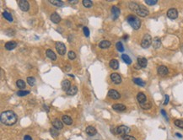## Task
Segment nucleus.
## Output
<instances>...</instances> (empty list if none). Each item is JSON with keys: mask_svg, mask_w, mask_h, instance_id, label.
Here are the masks:
<instances>
[{"mask_svg": "<svg viewBox=\"0 0 183 140\" xmlns=\"http://www.w3.org/2000/svg\"><path fill=\"white\" fill-rule=\"evenodd\" d=\"M50 133L52 134V136L53 137V138H57V136H58V130L57 129V128H55V127H52L50 128Z\"/></svg>", "mask_w": 183, "mask_h": 140, "instance_id": "473e14b6", "label": "nucleus"}, {"mask_svg": "<svg viewBox=\"0 0 183 140\" xmlns=\"http://www.w3.org/2000/svg\"><path fill=\"white\" fill-rule=\"evenodd\" d=\"M174 124L176 125V127H178L180 128H182L183 129V121L182 120H179V119H177L175 122H174Z\"/></svg>", "mask_w": 183, "mask_h": 140, "instance_id": "e433bc0d", "label": "nucleus"}, {"mask_svg": "<svg viewBox=\"0 0 183 140\" xmlns=\"http://www.w3.org/2000/svg\"><path fill=\"white\" fill-rule=\"evenodd\" d=\"M123 140H136L134 137L131 136V135H124V136H123Z\"/></svg>", "mask_w": 183, "mask_h": 140, "instance_id": "a19ab883", "label": "nucleus"}, {"mask_svg": "<svg viewBox=\"0 0 183 140\" xmlns=\"http://www.w3.org/2000/svg\"><path fill=\"white\" fill-rule=\"evenodd\" d=\"M157 0H146L145 3H146V4L148 5H155L157 4Z\"/></svg>", "mask_w": 183, "mask_h": 140, "instance_id": "79ce46f5", "label": "nucleus"}, {"mask_svg": "<svg viewBox=\"0 0 183 140\" xmlns=\"http://www.w3.org/2000/svg\"><path fill=\"white\" fill-rule=\"evenodd\" d=\"M121 58H123V60L127 64H128V65H129V64L132 63V60H131V58L129 57L128 55L123 54V55H121Z\"/></svg>", "mask_w": 183, "mask_h": 140, "instance_id": "2f4dec72", "label": "nucleus"}, {"mask_svg": "<svg viewBox=\"0 0 183 140\" xmlns=\"http://www.w3.org/2000/svg\"><path fill=\"white\" fill-rule=\"evenodd\" d=\"M130 128L128 127L125 126V125H121V126H119L115 129V134H119V135L124 136V135H127V133H130Z\"/></svg>", "mask_w": 183, "mask_h": 140, "instance_id": "7ed1b4c3", "label": "nucleus"}, {"mask_svg": "<svg viewBox=\"0 0 183 140\" xmlns=\"http://www.w3.org/2000/svg\"><path fill=\"white\" fill-rule=\"evenodd\" d=\"M167 16L171 19H175L178 17V11L176 8H170L167 11Z\"/></svg>", "mask_w": 183, "mask_h": 140, "instance_id": "1a4fd4ad", "label": "nucleus"}, {"mask_svg": "<svg viewBox=\"0 0 183 140\" xmlns=\"http://www.w3.org/2000/svg\"><path fill=\"white\" fill-rule=\"evenodd\" d=\"M139 6H140V5H138V4H136V3H131V4H129V7H130L131 9L135 11V12L138 9Z\"/></svg>", "mask_w": 183, "mask_h": 140, "instance_id": "f704fd0d", "label": "nucleus"}, {"mask_svg": "<svg viewBox=\"0 0 183 140\" xmlns=\"http://www.w3.org/2000/svg\"><path fill=\"white\" fill-rule=\"evenodd\" d=\"M160 46H161V41H160V39H159V37H155V38L153 40V46H154V48L158 49V48L160 47Z\"/></svg>", "mask_w": 183, "mask_h": 140, "instance_id": "b1692460", "label": "nucleus"}, {"mask_svg": "<svg viewBox=\"0 0 183 140\" xmlns=\"http://www.w3.org/2000/svg\"><path fill=\"white\" fill-rule=\"evenodd\" d=\"M83 5L85 8H91L93 5V3L91 0H83Z\"/></svg>", "mask_w": 183, "mask_h": 140, "instance_id": "72a5a7b5", "label": "nucleus"}, {"mask_svg": "<svg viewBox=\"0 0 183 140\" xmlns=\"http://www.w3.org/2000/svg\"><path fill=\"white\" fill-rule=\"evenodd\" d=\"M3 16H4L7 20H8L9 22L13 21V17H12V15H11V14L7 12V11H4V12H3Z\"/></svg>", "mask_w": 183, "mask_h": 140, "instance_id": "c756f323", "label": "nucleus"}, {"mask_svg": "<svg viewBox=\"0 0 183 140\" xmlns=\"http://www.w3.org/2000/svg\"><path fill=\"white\" fill-rule=\"evenodd\" d=\"M138 64L139 65L140 68H146L147 64H148V61L145 57H138Z\"/></svg>", "mask_w": 183, "mask_h": 140, "instance_id": "a211bd4d", "label": "nucleus"}, {"mask_svg": "<svg viewBox=\"0 0 183 140\" xmlns=\"http://www.w3.org/2000/svg\"><path fill=\"white\" fill-rule=\"evenodd\" d=\"M52 125H53V127L55 128H57V130H60V129H62V128L63 127V122H61L59 119H54L53 121H52Z\"/></svg>", "mask_w": 183, "mask_h": 140, "instance_id": "2eb2a0df", "label": "nucleus"}, {"mask_svg": "<svg viewBox=\"0 0 183 140\" xmlns=\"http://www.w3.org/2000/svg\"><path fill=\"white\" fill-rule=\"evenodd\" d=\"M169 100H170V97L168 95H165V101H164V105H167L169 103Z\"/></svg>", "mask_w": 183, "mask_h": 140, "instance_id": "c03bdc74", "label": "nucleus"}, {"mask_svg": "<svg viewBox=\"0 0 183 140\" xmlns=\"http://www.w3.org/2000/svg\"><path fill=\"white\" fill-rule=\"evenodd\" d=\"M161 114L164 116V117H165V118H166L167 120H168V118H167V114H166V112H165L164 110H161Z\"/></svg>", "mask_w": 183, "mask_h": 140, "instance_id": "a18cd8bd", "label": "nucleus"}, {"mask_svg": "<svg viewBox=\"0 0 183 140\" xmlns=\"http://www.w3.org/2000/svg\"><path fill=\"white\" fill-rule=\"evenodd\" d=\"M110 46H111V42H109V41H107V40L101 41V42H100V44H99V46H100V48H102V49L108 48Z\"/></svg>", "mask_w": 183, "mask_h": 140, "instance_id": "5701e85b", "label": "nucleus"}, {"mask_svg": "<svg viewBox=\"0 0 183 140\" xmlns=\"http://www.w3.org/2000/svg\"><path fill=\"white\" fill-rule=\"evenodd\" d=\"M140 106L141 108L144 110H149L151 107H152V104H151V102L149 101H145L144 103L140 104Z\"/></svg>", "mask_w": 183, "mask_h": 140, "instance_id": "bb28decb", "label": "nucleus"}, {"mask_svg": "<svg viewBox=\"0 0 183 140\" xmlns=\"http://www.w3.org/2000/svg\"><path fill=\"white\" fill-rule=\"evenodd\" d=\"M176 135L177 137H178V138H182V135H181V134H180V133H176Z\"/></svg>", "mask_w": 183, "mask_h": 140, "instance_id": "09e8293b", "label": "nucleus"}, {"mask_svg": "<svg viewBox=\"0 0 183 140\" xmlns=\"http://www.w3.org/2000/svg\"><path fill=\"white\" fill-rule=\"evenodd\" d=\"M62 120H63V122H64L66 125H71V124L73 123L72 118H71L69 116H67V115L63 116Z\"/></svg>", "mask_w": 183, "mask_h": 140, "instance_id": "393cba45", "label": "nucleus"}, {"mask_svg": "<svg viewBox=\"0 0 183 140\" xmlns=\"http://www.w3.org/2000/svg\"><path fill=\"white\" fill-rule=\"evenodd\" d=\"M68 2L70 3V4H77V3H78L77 0H69Z\"/></svg>", "mask_w": 183, "mask_h": 140, "instance_id": "de8ad7c7", "label": "nucleus"}, {"mask_svg": "<svg viewBox=\"0 0 183 140\" xmlns=\"http://www.w3.org/2000/svg\"><path fill=\"white\" fill-rule=\"evenodd\" d=\"M136 14L140 17H146L149 14V11L145 8L144 6H139L138 9L136 11Z\"/></svg>", "mask_w": 183, "mask_h": 140, "instance_id": "423d86ee", "label": "nucleus"}, {"mask_svg": "<svg viewBox=\"0 0 183 140\" xmlns=\"http://www.w3.org/2000/svg\"><path fill=\"white\" fill-rule=\"evenodd\" d=\"M111 79L115 84H120L121 83V77L119 74L117 73H113L111 74Z\"/></svg>", "mask_w": 183, "mask_h": 140, "instance_id": "6e6552de", "label": "nucleus"}, {"mask_svg": "<svg viewBox=\"0 0 183 140\" xmlns=\"http://www.w3.org/2000/svg\"><path fill=\"white\" fill-rule=\"evenodd\" d=\"M18 4L19 8L22 11H28L29 8H30V4H29L28 1H26V0H19Z\"/></svg>", "mask_w": 183, "mask_h": 140, "instance_id": "0eeeda50", "label": "nucleus"}, {"mask_svg": "<svg viewBox=\"0 0 183 140\" xmlns=\"http://www.w3.org/2000/svg\"><path fill=\"white\" fill-rule=\"evenodd\" d=\"M181 52H183V45L181 46Z\"/></svg>", "mask_w": 183, "mask_h": 140, "instance_id": "8fccbe9b", "label": "nucleus"}, {"mask_svg": "<svg viewBox=\"0 0 183 140\" xmlns=\"http://www.w3.org/2000/svg\"><path fill=\"white\" fill-rule=\"evenodd\" d=\"M108 96L111 99H113V100H118V99L121 98V95L115 89H111L109 90L108 92Z\"/></svg>", "mask_w": 183, "mask_h": 140, "instance_id": "9b49d317", "label": "nucleus"}, {"mask_svg": "<svg viewBox=\"0 0 183 140\" xmlns=\"http://www.w3.org/2000/svg\"><path fill=\"white\" fill-rule=\"evenodd\" d=\"M137 100L139 104H142V103H144V102L147 101V97L143 92H139L137 95Z\"/></svg>", "mask_w": 183, "mask_h": 140, "instance_id": "6ab92c4d", "label": "nucleus"}, {"mask_svg": "<svg viewBox=\"0 0 183 140\" xmlns=\"http://www.w3.org/2000/svg\"><path fill=\"white\" fill-rule=\"evenodd\" d=\"M0 120L3 124L7 125V126H12L18 121V116L13 111H5L2 112L0 116Z\"/></svg>", "mask_w": 183, "mask_h": 140, "instance_id": "f257e3e1", "label": "nucleus"}, {"mask_svg": "<svg viewBox=\"0 0 183 140\" xmlns=\"http://www.w3.org/2000/svg\"><path fill=\"white\" fill-rule=\"evenodd\" d=\"M127 22H128V24L132 26L133 29H134V30H138V29L140 28L141 20L139 19L137 16L131 14V15L127 16Z\"/></svg>", "mask_w": 183, "mask_h": 140, "instance_id": "f03ea898", "label": "nucleus"}, {"mask_svg": "<svg viewBox=\"0 0 183 140\" xmlns=\"http://www.w3.org/2000/svg\"><path fill=\"white\" fill-rule=\"evenodd\" d=\"M116 46H117V50L119 52H123L124 51V47H123V43H121V42H118L117 43V45H116Z\"/></svg>", "mask_w": 183, "mask_h": 140, "instance_id": "ea45409f", "label": "nucleus"}, {"mask_svg": "<svg viewBox=\"0 0 183 140\" xmlns=\"http://www.w3.org/2000/svg\"><path fill=\"white\" fill-rule=\"evenodd\" d=\"M120 8L117 6H112L111 7V14H112V18L114 19H117L119 15H120Z\"/></svg>", "mask_w": 183, "mask_h": 140, "instance_id": "f8f14e48", "label": "nucleus"}, {"mask_svg": "<svg viewBox=\"0 0 183 140\" xmlns=\"http://www.w3.org/2000/svg\"><path fill=\"white\" fill-rule=\"evenodd\" d=\"M112 109L117 111V112H124L127 109V107L123 104H114L112 106Z\"/></svg>", "mask_w": 183, "mask_h": 140, "instance_id": "dca6fc26", "label": "nucleus"}, {"mask_svg": "<svg viewBox=\"0 0 183 140\" xmlns=\"http://www.w3.org/2000/svg\"><path fill=\"white\" fill-rule=\"evenodd\" d=\"M55 46H56V49H57V52H58V54L64 55L66 53V46L63 44V42H56Z\"/></svg>", "mask_w": 183, "mask_h": 140, "instance_id": "39448f33", "label": "nucleus"}, {"mask_svg": "<svg viewBox=\"0 0 183 140\" xmlns=\"http://www.w3.org/2000/svg\"><path fill=\"white\" fill-rule=\"evenodd\" d=\"M16 85L18 86V88L21 89H23L25 88V81L22 80V79L17 80V81H16Z\"/></svg>", "mask_w": 183, "mask_h": 140, "instance_id": "7c9ffc66", "label": "nucleus"}, {"mask_svg": "<svg viewBox=\"0 0 183 140\" xmlns=\"http://www.w3.org/2000/svg\"><path fill=\"white\" fill-rule=\"evenodd\" d=\"M29 94H30V91H28V90H19V91L17 92V95L19 96H25Z\"/></svg>", "mask_w": 183, "mask_h": 140, "instance_id": "4c0bfd02", "label": "nucleus"}, {"mask_svg": "<svg viewBox=\"0 0 183 140\" xmlns=\"http://www.w3.org/2000/svg\"><path fill=\"white\" fill-rule=\"evenodd\" d=\"M27 83L30 86H34L35 84H36V78L34 77H28L27 78Z\"/></svg>", "mask_w": 183, "mask_h": 140, "instance_id": "c9c22d12", "label": "nucleus"}, {"mask_svg": "<svg viewBox=\"0 0 183 140\" xmlns=\"http://www.w3.org/2000/svg\"><path fill=\"white\" fill-rule=\"evenodd\" d=\"M24 140H32V138H31V137L30 136H29V135H25L24 137Z\"/></svg>", "mask_w": 183, "mask_h": 140, "instance_id": "49530a36", "label": "nucleus"}, {"mask_svg": "<svg viewBox=\"0 0 183 140\" xmlns=\"http://www.w3.org/2000/svg\"><path fill=\"white\" fill-rule=\"evenodd\" d=\"M152 37L149 34H145L144 36L142 39L141 42V46L143 48H148L149 46L152 44Z\"/></svg>", "mask_w": 183, "mask_h": 140, "instance_id": "20e7f679", "label": "nucleus"}, {"mask_svg": "<svg viewBox=\"0 0 183 140\" xmlns=\"http://www.w3.org/2000/svg\"><path fill=\"white\" fill-rule=\"evenodd\" d=\"M50 3L52 4L55 5V6H57V7H61V6H63V2L61 1V0H50Z\"/></svg>", "mask_w": 183, "mask_h": 140, "instance_id": "c85d7f7f", "label": "nucleus"}, {"mask_svg": "<svg viewBox=\"0 0 183 140\" xmlns=\"http://www.w3.org/2000/svg\"><path fill=\"white\" fill-rule=\"evenodd\" d=\"M133 81L134 82V84H137V85H139V86H144L145 85L144 81L143 79H141V78H133Z\"/></svg>", "mask_w": 183, "mask_h": 140, "instance_id": "cd10ccee", "label": "nucleus"}, {"mask_svg": "<svg viewBox=\"0 0 183 140\" xmlns=\"http://www.w3.org/2000/svg\"><path fill=\"white\" fill-rule=\"evenodd\" d=\"M50 18H51V20L54 23V24H58V23L61 21V17H60V15H59V14H57V13H56V12L52 13Z\"/></svg>", "mask_w": 183, "mask_h": 140, "instance_id": "ddd939ff", "label": "nucleus"}, {"mask_svg": "<svg viewBox=\"0 0 183 140\" xmlns=\"http://www.w3.org/2000/svg\"><path fill=\"white\" fill-rule=\"evenodd\" d=\"M78 92V89L76 86H72L70 89H69L68 91H67V94L68 95H70V96H73L74 95H76Z\"/></svg>", "mask_w": 183, "mask_h": 140, "instance_id": "a878e982", "label": "nucleus"}, {"mask_svg": "<svg viewBox=\"0 0 183 140\" xmlns=\"http://www.w3.org/2000/svg\"><path fill=\"white\" fill-rule=\"evenodd\" d=\"M71 88V83L68 79H64L62 82V89L64 91H68V90Z\"/></svg>", "mask_w": 183, "mask_h": 140, "instance_id": "f3484780", "label": "nucleus"}, {"mask_svg": "<svg viewBox=\"0 0 183 140\" xmlns=\"http://www.w3.org/2000/svg\"><path fill=\"white\" fill-rule=\"evenodd\" d=\"M68 58H69L70 60H74V59H75V58H76V54H75L74 52L69 51L68 53Z\"/></svg>", "mask_w": 183, "mask_h": 140, "instance_id": "58836bf2", "label": "nucleus"}, {"mask_svg": "<svg viewBox=\"0 0 183 140\" xmlns=\"http://www.w3.org/2000/svg\"><path fill=\"white\" fill-rule=\"evenodd\" d=\"M85 132H86V133L88 134V135H89V136H94V135H95V134L97 133V131H96V129H95V127H92V126L87 127Z\"/></svg>", "mask_w": 183, "mask_h": 140, "instance_id": "aec40b11", "label": "nucleus"}, {"mask_svg": "<svg viewBox=\"0 0 183 140\" xmlns=\"http://www.w3.org/2000/svg\"><path fill=\"white\" fill-rule=\"evenodd\" d=\"M5 48L7 49V50L10 51V50H14V48H16L17 46V43L14 42V41H11V42H8L5 43Z\"/></svg>", "mask_w": 183, "mask_h": 140, "instance_id": "4468645a", "label": "nucleus"}, {"mask_svg": "<svg viewBox=\"0 0 183 140\" xmlns=\"http://www.w3.org/2000/svg\"><path fill=\"white\" fill-rule=\"evenodd\" d=\"M157 72H158V74L160 75V76H165L168 72H169V69L166 66H164V65H161L158 67V69H157Z\"/></svg>", "mask_w": 183, "mask_h": 140, "instance_id": "9d476101", "label": "nucleus"}, {"mask_svg": "<svg viewBox=\"0 0 183 140\" xmlns=\"http://www.w3.org/2000/svg\"><path fill=\"white\" fill-rule=\"evenodd\" d=\"M83 31H84V34L86 37H89V30L88 27H84L83 29Z\"/></svg>", "mask_w": 183, "mask_h": 140, "instance_id": "37998d69", "label": "nucleus"}, {"mask_svg": "<svg viewBox=\"0 0 183 140\" xmlns=\"http://www.w3.org/2000/svg\"><path fill=\"white\" fill-rule=\"evenodd\" d=\"M46 57L48 58H50L52 60H56L57 59V55L55 54V52L53 51L50 50V49H47L46 51Z\"/></svg>", "mask_w": 183, "mask_h": 140, "instance_id": "412c9836", "label": "nucleus"}, {"mask_svg": "<svg viewBox=\"0 0 183 140\" xmlns=\"http://www.w3.org/2000/svg\"><path fill=\"white\" fill-rule=\"evenodd\" d=\"M109 66H110V68H111L112 69H114V70L118 69V68H119V63H118V61L116 60V59L111 60V61H110V63H109Z\"/></svg>", "mask_w": 183, "mask_h": 140, "instance_id": "4be33fe9", "label": "nucleus"}]
</instances>
